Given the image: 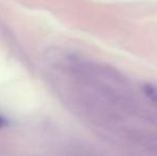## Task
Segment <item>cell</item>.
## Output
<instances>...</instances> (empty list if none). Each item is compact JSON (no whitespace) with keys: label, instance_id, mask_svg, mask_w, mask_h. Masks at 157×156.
<instances>
[{"label":"cell","instance_id":"6da1fadb","mask_svg":"<svg viewBox=\"0 0 157 156\" xmlns=\"http://www.w3.org/2000/svg\"><path fill=\"white\" fill-rule=\"evenodd\" d=\"M6 121L4 120L2 117H0V127H2L3 125H6Z\"/></svg>","mask_w":157,"mask_h":156}]
</instances>
